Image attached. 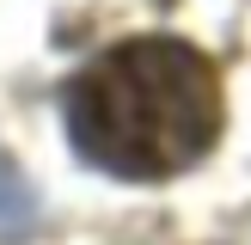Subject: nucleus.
<instances>
[{"instance_id":"nucleus-1","label":"nucleus","mask_w":251,"mask_h":245,"mask_svg":"<svg viewBox=\"0 0 251 245\" xmlns=\"http://www.w3.org/2000/svg\"><path fill=\"white\" fill-rule=\"evenodd\" d=\"M61 122L86 166L123 184H166L221 141V68L184 37H123L68 80Z\"/></svg>"}]
</instances>
